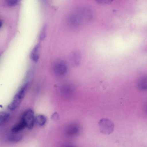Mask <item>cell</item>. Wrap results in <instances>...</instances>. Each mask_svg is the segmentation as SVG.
Masks as SVG:
<instances>
[{"instance_id":"cell-1","label":"cell","mask_w":147,"mask_h":147,"mask_svg":"<svg viewBox=\"0 0 147 147\" xmlns=\"http://www.w3.org/2000/svg\"><path fill=\"white\" fill-rule=\"evenodd\" d=\"M28 83L23 84L14 95L11 102L8 105V108L13 110L20 105L24 98L28 88Z\"/></svg>"},{"instance_id":"cell-2","label":"cell","mask_w":147,"mask_h":147,"mask_svg":"<svg viewBox=\"0 0 147 147\" xmlns=\"http://www.w3.org/2000/svg\"><path fill=\"white\" fill-rule=\"evenodd\" d=\"M100 132L104 134L109 135L113 131L114 125L110 120L107 118H102L98 122Z\"/></svg>"},{"instance_id":"cell-3","label":"cell","mask_w":147,"mask_h":147,"mask_svg":"<svg viewBox=\"0 0 147 147\" xmlns=\"http://www.w3.org/2000/svg\"><path fill=\"white\" fill-rule=\"evenodd\" d=\"M35 118L33 111L31 109H28L24 112L21 119L25 123L26 127L30 129L34 125Z\"/></svg>"},{"instance_id":"cell-4","label":"cell","mask_w":147,"mask_h":147,"mask_svg":"<svg viewBox=\"0 0 147 147\" xmlns=\"http://www.w3.org/2000/svg\"><path fill=\"white\" fill-rule=\"evenodd\" d=\"M53 70L56 75L59 76L65 74L67 71V66L65 61L62 60L57 61L53 65Z\"/></svg>"},{"instance_id":"cell-5","label":"cell","mask_w":147,"mask_h":147,"mask_svg":"<svg viewBox=\"0 0 147 147\" xmlns=\"http://www.w3.org/2000/svg\"><path fill=\"white\" fill-rule=\"evenodd\" d=\"M41 49V45L40 43H37L31 51L30 57L33 61H37L39 59Z\"/></svg>"},{"instance_id":"cell-6","label":"cell","mask_w":147,"mask_h":147,"mask_svg":"<svg viewBox=\"0 0 147 147\" xmlns=\"http://www.w3.org/2000/svg\"><path fill=\"white\" fill-rule=\"evenodd\" d=\"M70 59L73 65L75 66L78 65L81 60V56L80 53L77 51L74 52L71 56Z\"/></svg>"},{"instance_id":"cell-7","label":"cell","mask_w":147,"mask_h":147,"mask_svg":"<svg viewBox=\"0 0 147 147\" xmlns=\"http://www.w3.org/2000/svg\"><path fill=\"white\" fill-rule=\"evenodd\" d=\"M18 133L12 132V134L9 135L7 138V140L12 142H17L20 141L22 138V136Z\"/></svg>"},{"instance_id":"cell-8","label":"cell","mask_w":147,"mask_h":147,"mask_svg":"<svg viewBox=\"0 0 147 147\" xmlns=\"http://www.w3.org/2000/svg\"><path fill=\"white\" fill-rule=\"evenodd\" d=\"M138 88L142 90H146L147 88V78L143 76L140 78L137 82Z\"/></svg>"},{"instance_id":"cell-9","label":"cell","mask_w":147,"mask_h":147,"mask_svg":"<svg viewBox=\"0 0 147 147\" xmlns=\"http://www.w3.org/2000/svg\"><path fill=\"white\" fill-rule=\"evenodd\" d=\"M26 127L25 123L21 119L20 122L13 127L11 131L12 132L18 133Z\"/></svg>"},{"instance_id":"cell-10","label":"cell","mask_w":147,"mask_h":147,"mask_svg":"<svg viewBox=\"0 0 147 147\" xmlns=\"http://www.w3.org/2000/svg\"><path fill=\"white\" fill-rule=\"evenodd\" d=\"M46 117L43 115H38L35 118V123L40 126L44 125L47 122Z\"/></svg>"},{"instance_id":"cell-11","label":"cell","mask_w":147,"mask_h":147,"mask_svg":"<svg viewBox=\"0 0 147 147\" xmlns=\"http://www.w3.org/2000/svg\"><path fill=\"white\" fill-rule=\"evenodd\" d=\"M9 116V114L8 112L5 111H0V127L7 121Z\"/></svg>"},{"instance_id":"cell-12","label":"cell","mask_w":147,"mask_h":147,"mask_svg":"<svg viewBox=\"0 0 147 147\" xmlns=\"http://www.w3.org/2000/svg\"><path fill=\"white\" fill-rule=\"evenodd\" d=\"M79 131V129L77 126L72 125L69 127L67 132L69 135H73L76 134Z\"/></svg>"},{"instance_id":"cell-13","label":"cell","mask_w":147,"mask_h":147,"mask_svg":"<svg viewBox=\"0 0 147 147\" xmlns=\"http://www.w3.org/2000/svg\"><path fill=\"white\" fill-rule=\"evenodd\" d=\"M46 35V28L45 26H44L40 32L38 37V40L41 41L43 40L45 38Z\"/></svg>"},{"instance_id":"cell-14","label":"cell","mask_w":147,"mask_h":147,"mask_svg":"<svg viewBox=\"0 0 147 147\" xmlns=\"http://www.w3.org/2000/svg\"><path fill=\"white\" fill-rule=\"evenodd\" d=\"M7 5L9 6H13L18 3V0H5Z\"/></svg>"},{"instance_id":"cell-15","label":"cell","mask_w":147,"mask_h":147,"mask_svg":"<svg viewBox=\"0 0 147 147\" xmlns=\"http://www.w3.org/2000/svg\"><path fill=\"white\" fill-rule=\"evenodd\" d=\"M113 0H95L96 2L100 4H108L111 3Z\"/></svg>"},{"instance_id":"cell-16","label":"cell","mask_w":147,"mask_h":147,"mask_svg":"<svg viewBox=\"0 0 147 147\" xmlns=\"http://www.w3.org/2000/svg\"><path fill=\"white\" fill-rule=\"evenodd\" d=\"M59 117V115L58 113H55L52 115L51 118L52 119L54 120L57 119Z\"/></svg>"},{"instance_id":"cell-17","label":"cell","mask_w":147,"mask_h":147,"mask_svg":"<svg viewBox=\"0 0 147 147\" xmlns=\"http://www.w3.org/2000/svg\"><path fill=\"white\" fill-rule=\"evenodd\" d=\"M3 23L2 22L0 21V28L2 27V26Z\"/></svg>"}]
</instances>
